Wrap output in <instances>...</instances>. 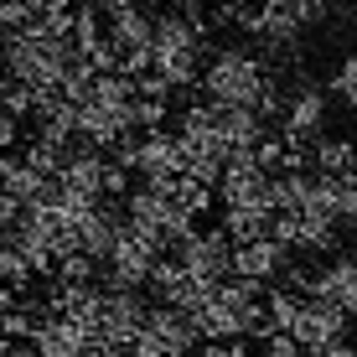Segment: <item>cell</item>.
Returning a JSON list of instances; mask_svg holds the SVG:
<instances>
[{
	"label": "cell",
	"instance_id": "15",
	"mask_svg": "<svg viewBox=\"0 0 357 357\" xmlns=\"http://www.w3.org/2000/svg\"><path fill=\"white\" fill-rule=\"evenodd\" d=\"M151 290H155V301H161V305H176V311H187V316L207 301V295H213V285H202L197 275H187L176 259H161V264H155Z\"/></svg>",
	"mask_w": 357,
	"mask_h": 357
},
{
	"label": "cell",
	"instance_id": "9",
	"mask_svg": "<svg viewBox=\"0 0 357 357\" xmlns=\"http://www.w3.org/2000/svg\"><path fill=\"white\" fill-rule=\"evenodd\" d=\"M171 259L187 269V275H197L202 285H223L233 275V238L223 228H192L187 238L171 249Z\"/></svg>",
	"mask_w": 357,
	"mask_h": 357
},
{
	"label": "cell",
	"instance_id": "12",
	"mask_svg": "<svg viewBox=\"0 0 357 357\" xmlns=\"http://www.w3.org/2000/svg\"><path fill=\"white\" fill-rule=\"evenodd\" d=\"M305 295L337 305V311L352 321V316H357V254H331V259L311 275V290H305Z\"/></svg>",
	"mask_w": 357,
	"mask_h": 357
},
{
	"label": "cell",
	"instance_id": "6",
	"mask_svg": "<svg viewBox=\"0 0 357 357\" xmlns=\"http://www.w3.org/2000/svg\"><path fill=\"white\" fill-rule=\"evenodd\" d=\"M161 259H166V243L151 238V233H140L135 223H125L119 238H114V249L98 259V269H104V285H114V290H145Z\"/></svg>",
	"mask_w": 357,
	"mask_h": 357
},
{
	"label": "cell",
	"instance_id": "18",
	"mask_svg": "<svg viewBox=\"0 0 357 357\" xmlns=\"http://www.w3.org/2000/svg\"><path fill=\"white\" fill-rule=\"evenodd\" d=\"M311 166L321 171V176H342V171H357V140H331V135H321V140L311 145Z\"/></svg>",
	"mask_w": 357,
	"mask_h": 357
},
{
	"label": "cell",
	"instance_id": "13",
	"mask_svg": "<svg viewBox=\"0 0 357 357\" xmlns=\"http://www.w3.org/2000/svg\"><path fill=\"white\" fill-rule=\"evenodd\" d=\"M290 269V249L264 233V238H249V243H233V275L243 280H259V285H280V275Z\"/></svg>",
	"mask_w": 357,
	"mask_h": 357
},
{
	"label": "cell",
	"instance_id": "17",
	"mask_svg": "<svg viewBox=\"0 0 357 357\" xmlns=\"http://www.w3.org/2000/svg\"><path fill=\"white\" fill-rule=\"evenodd\" d=\"M269 228H275V207H223V233L233 243L264 238Z\"/></svg>",
	"mask_w": 357,
	"mask_h": 357
},
{
	"label": "cell",
	"instance_id": "1",
	"mask_svg": "<svg viewBox=\"0 0 357 357\" xmlns=\"http://www.w3.org/2000/svg\"><path fill=\"white\" fill-rule=\"evenodd\" d=\"M197 89H202L207 104H223V109H254V114L264 119H280V104H285V93H280L275 73L269 63L254 47H213L202 63V78H197Z\"/></svg>",
	"mask_w": 357,
	"mask_h": 357
},
{
	"label": "cell",
	"instance_id": "5",
	"mask_svg": "<svg viewBox=\"0 0 357 357\" xmlns=\"http://www.w3.org/2000/svg\"><path fill=\"white\" fill-rule=\"evenodd\" d=\"M125 223H135L140 233H151V238H161L166 249H176L181 238L197 228V213H187V207L171 197V187H135L125 197Z\"/></svg>",
	"mask_w": 357,
	"mask_h": 357
},
{
	"label": "cell",
	"instance_id": "3",
	"mask_svg": "<svg viewBox=\"0 0 357 357\" xmlns=\"http://www.w3.org/2000/svg\"><path fill=\"white\" fill-rule=\"evenodd\" d=\"M73 98V114H78V140L93 151H114L125 135H135V78L119 68L109 73H89Z\"/></svg>",
	"mask_w": 357,
	"mask_h": 357
},
{
	"label": "cell",
	"instance_id": "23",
	"mask_svg": "<svg viewBox=\"0 0 357 357\" xmlns=\"http://www.w3.org/2000/svg\"><path fill=\"white\" fill-rule=\"evenodd\" d=\"M21 213H26V207H21V202H16V197H10L6 187H0V228H10Z\"/></svg>",
	"mask_w": 357,
	"mask_h": 357
},
{
	"label": "cell",
	"instance_id": "21",
	"mask_svg": "<svg viewBox=\"0 0 357 357\" xmlns=\"http://www.w3.org/2000/svg\"><path fill=\"white\" fill-rule=\"evenodd\" d=\"M259 0H213V21H238L243 10H254Z\"/></svg>",
	"mask_w": 357,
	"mask_h": 357
},
{
	"label": "cell",
	"instance_id": "11",
	"mask_svg": "<svg viewBox=\"0 0 357 357\" xmlns=\"http://www.w3.org/2000/svg\"><path fill=\"white\" fill-rule=\"evenodd\" d=\"M145 316H151V305L140 301V290H114V285H104V295H98V316H93V342L130 347V342L140 337Z\"/></svg>",
	"mask_w": 357,
	"mask_h": 357
},
{
	"label": "cell",
	"instance_id": "14",
	"mask_svg": "<svg viewBox=\"0 0 357 357\" xmlns=\"http://www.w3.org/2000/svg\"><path fill=\"white\" fill-rule=\"evenodd\" d=\"M342 331H347V316H342L337 305L316 301V295H305L301 316H295V321H290V337L301 342L305 352H316V347H326V342H337Z\"/></svg>",
	"mask_w": 357,
	"mask_h": 357
},
{
	"label": "cell",
	"instance_id": "25",
	"mask_svg": "<svg viewBox=\"0 0 357 357\" xmlns=\"http://www.w3.org/2000/svg\"><path fill=\"white\" fill-rule=\"evenodd\" d=\"M6 93H10V73H6V63H0V109H6Z\"/></svg>",
	"mask_w": 357,
	"mask_h": 357
},
{
	"label": "cell",
	"instance_id": "10",
	"mask_svg": "<svg viewBox=\"0 0 357 357\" xmlns=\"http://www.w3.org/2000/svg\"><path fill=\"white\" fill-rule=\"evenodd\" d=\"M321 135H326V93L316 83H295L280 104V140L290 151H311Z\"/></svg>",
	"mask_w": 357,
	"mask_h": 357
},
{
	"label": "cell",
	"instance_id": "4",
	"mask_svg": "<svg viewBox=\"0 0 357 357\" xmlns=\"http://www.w3.org/2000/svg\"><path fill=\"white\" fill-rule=\"evenodd\" d=\"M202 63H207V26H197L187 10H166V16H155L151 68H145V73H155L171 93H187L192 83L202 78Z\"/></svg>",
	"mask_w": 357,
	"mask_h": 357
},
{
	"label": "cell",
	"instance_id": "8",
	"mask_svg": "<svg viewBox=\"0 0 357 357\" xmlns=\"http://www.w3.org/2000/svg\"><path fill=\"white\" fill-rule=\"evenodd\" d=\"M109 47H114V68L130 73V78H140L145 68H151V36H155V16L140 6V0H130V6H119L114 16H109Z\"/></svg>",
	"mask_w": 357,
	"mask_h": 357
},
{
	"label": "cell",
	"instance_id": "22",
	"mask_svg": "<svg viewBox=\"0 0 357 357\" xmlns=\"http://www.w3.org/2000/svg\"><path fill=\"white\" fill-rule=\"evenodd\" d=\"M16 135H21V119L10 114V109H0V155H6L10 145H16Z\"/></svg>",
	"mask_w": 357,
	"mask_h": 357
},
{
	"label": "cell",
	"instance_id": "20",
	"mask_svg": "<svg viewBox=\"0 0 357 357\" xmlns=\"http://www.w3.org/2000/svg\"><path fill=\"white\" fill-rule=\"evenodd\" d=\"M259 357H305V347L290 331H269V337H259Z\"/></svg>",
	"mask_w": 357,
	"mask_h": 357
},
{
	"label": "cell",
	"instance_id": "24",
	"mask_svg": "<svg viewBox=\"0 0 357 357\" xmlns=\"http://www.w3.org/2000/svg\"><path fill=\"white\" fill-rule=\"evenodd\" d=\"M311 357H357V347H352L347 337H337V342H326V347H316Z\"/></svg>",
	"mask_w": 357,
	"mask_h": 357
},
{
	"label": "cell",
	"instance_id": "16",
	"mask_svg": "<svg viewBox=\"0 0 357 357\" xmlns=\"http://www.w3.org/2000/svg\"><path fill=\"white\" fill-rule=\"evenodd\" d=\"M0 187L16 197L21 207H31V202H42V197L52 192V176H42L26 155H0Z\"/></svg>",
	"mask_w": 357,
	"mask_h": 357
},
{
	"label": "cell",
	"instance_id": "2",
	"mask_svg": "<svg viewBox=\"0 0 357 357\" xmlns=\"http://www.w3.org/2000/svg\"><path fill=\"white\" fill-rule=\"evenodd\" d=\"M0 63L16 83H26L31 93H73L83 78H89V63L78 57L73 36L42 31V26H21L0 36Z\"/></svg>",
	"mask_w": 357,
	"mask_h": 357
},
{
	"label": "cell",
	"instance_id": "19",
	"mask_svg": "<svg viewBox=\"0 0 357 357\" xmlns=\"http://www.w3.org/2000/svg\"><path fill=\"white\" fill-rule=\"evenodd\" d=\"M331 98H342L347 109H357V47H347L342 63L331 68Z\"/></svg>",
	"mask_w": 357,
	"mask_h": 357
},
{
	"label": "cell",
	"instance_id": "7",
	"mask_svg": "<svg viewBox=\"0 0 357 357\" xmlns=\"http://www.w3.org/2000/svg\"><path fill=\"white\" fill-rule=\"evenodd\" d=\"M269 233H275L290 254H331V249H337L342 223L326 213L321 202H316V171H311V197H305L301 207L275 213V228H269Z\"/></svg>",
	"mask_w": 357,
	"mask_h": 357
}]
</instances>
